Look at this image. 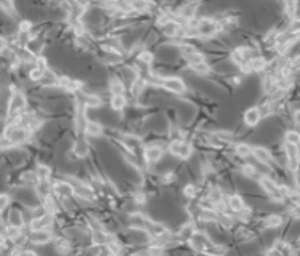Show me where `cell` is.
<instances>
[{"instance_id": "obj_21", "label": "cell", "mask_w": 300, "mask_h": 256, "mask_svg": "<svg viewBox=\"0 0 300 256\" xmlns=\"http://www.w3.org/2000/svg\"><path fill=\"white\" fill-rule=\"evenodd\" d=\"M197 5H199V4H186L183 8H181V10H180V16H181V18H183L185 21H193L194 20V16H196V10H197Z\"/></svg>"}, {"instance_id": "obj_1", "label": "cell", "mask_w": 300, "mask_h": 256, "mask_svg": "<svg viewBox=\"0 0 300 256\" xmlns=\"http://www.w3.org/2000/svg\"><path fill=\"white\" fill-rule=\"evenodd\" d=\"M222 28H223L222 22H218L212 18H204V20H199V22H197L196 34L201 38H210V37H214L218 30H222Z\"/></svg>"}, {"instance_id": "obj_49", "label": "cell", "mask_w": 300, "mask_h": 256, "mask_svg": "<svg viewBox=\"0 0 300 256\" xmlns=\"http://www.w3.org/2000/svg\"><path fill=\"white\" fill-rule=\"evenodd\" d=\"M0 6H2V10H4L5 13L15 14V6H13L12 2H9V0H2V2H0Z\"/></svg>"}, {"instance_id": "obj_19", "label": "cell", "mask_w": 300, "mask_h": 256, "mask_svg": "<svg viewBox=\"0 0 300 256\" xmlns=\"http://www.w3.org/2000/svg\"><path fill=\"white\" fill-rule=\"evenodd\" d=\"M162 28V32L167 37H178V34H180V30H181V26H180V22L178 21H175V20H169L167 22L164 24V26H161Z\"/></svg>"}, {"instance_id": "obj_44", "label": "cell", "mask_w": 300, "mask_h": 256, "mask_svg": "<svg viewBox=\"0 0 300 256\" xmlns=\"http://www.w3.org/2000/svg\"><path fill=\"white\" fill-rule=\"evenodd\" d=\"M214 134H215L217 138H218L220 141H222L223 144H225V142L233 141V138H234L233 133H231V132H228V130H218V132H215Z\"/></svg>"}, {"instance_id": "obj_12", "label": "cell", "mask_w": 300, "mask_h": 256, "mask_svg": "<svg viewBox=\"0 0 300 256\" xmlns=\"http://www.w3.org/2000/svg\"><path fill=\"white\" fill-rule=\"evenodd\" d=\"M53 192L57 196H60L61 198H69L71 196H74V186L71 184L68 180L65 181H58L53 184Z\"/></svg>"}, {"instance_id": "obj_5", "label": "cell", "mask_w": 300, "mask_h": 256, "mask_svg": "<svg viewBox=\"0 0 300 256\" xmlns=\"http://www.w3.org/2000/svg\"><path fill=\"white\" fill-rule=\"evenodd\" d=\"M26 96L23 94L21 92H13L12 98H10V102H9V116L10 117H18L20 114H23V110L26 109Z\"/></svg>"}, {"instance_id": "obj_56", "label": "cell", "mask_w": 300, "mask_h": 256, "mask_svg": "<svg viewBox=\"0 0 300 256\" xmlns=\"http://www.w3.org/2000/svg\"><path fill=\"white\" fill-rule=\"evenodd\" d=\"M294 122L300 126V109H297V110L294 112Z\"/></svg>"}, {"instance_id": "obj_18", "label": "cell", "mask_w": 300, "mask_h": 256, "mask_svg": "<svg viewBox=\"0 0 300 256\" xmlns=\"http://www.w3.org/2000/svg\"><path fill=\"white\" fill-rule=\"evenodd\" d=\"M90 240L93 245H108L113 237L106 230H90Z\"/></svg>"}, {"instance_id": "obj_53", "label": "cell", "mask_w": 300, "mask_h": 256, "mask_svg": "<svg viewBox=\"0 0 300 256\" xmlns=\"http://www.w3.org/2000/svg\"><path fill=\"white\" fill-rule=\"evenodd\" d=\"M265 256H284V254L276 246H273V248H270V250L265 252Z\"/></svg>"}, {"instance_id": "obj_52", "label": "cell", "mask_w": 300, "mask_h": 256, "mask_svg": "<svg viewBox=\"0 0 300 256\" xmlns=\"http://www.w3.org/2000/svg\"><path fill=\"white\" fill-rule=\"evenodd\" d=\"M9 204H10V197L9 196H7V194L0 196V210H5V208L9 206Z\"/></svg>"}, {"instance_id": "obj_10", "label": "cell", "mask_w": 300, "mask_h": 256, "mask_svg": "<svg viewBox=\"0 0 300 256\" xmlns=\"http://www.w3.org/2000/svg\"><path fill=\"white\" fill-rule=\"evenodd\" d=\"M53 236L50 230H31L28 236V240L34 245H45L49 244Z\"/></svg>"}, {"instance_id": "obj_43", "label": "cell", "mask_w": 300, "mask_h": 256, "mask_svg": "<svg viewBox=\"0 0 300 256\" xmlns=\"http://www.w3.org/2000/svg\"><path fill=\"white\" fill-rule=\"evenodd\" d=\"M44 76H45V70L39 69L37 66H36L34 69H31V70H29V78L33 80V82H42Z\"/></svg>"}, {"instance_id": "obj_3", "label": "cell", "mask_w": 300, "mask_h": 256, "mask_svg": "<svg viewBox=\"0 0 300 256\" xmlns=\"http://www.w3.org/2000/svg\"><path fill=\"white\" fill-rule=\"evenodd\" d=\"M5 138H9L12 142H13V146H17V144H23V142H26V141H29V138H31V132L28 130V128H25V126H18V125H10L9 128L5 130Z\"/></svg>"}, {"instance_id": "obj_27", "label": "cell", "mask_w": 300, "mask_h": 256, "mask_svg": "<svg viewBox=\"0 0 300 256\" xmlns=\"http://www.w3.org/2000/svg\"><path fill=\"white\" fill-rule=\"evenodd\" d=\"M226 246L225 245H220V244H212L207 250H206V253H202V254H206V256H225L226 254Z\"/></svg>"}, {"instance_id": "obj_48", "label": "cell", "mask_w": 300, "mask_h": 256, "mask_svg": "<svg viewBox=\"0 0 300 256\" xmlns=\"http://www.w3.org/2000/svg\"><path fill=\"white\" fill-rule=\"evenodd\" d=\"M194 72H197V74H207V72L210 70L209 64L207 62H202V64H196V66H189Z\"/></svg>"}, {"instance_id": "obj_24", "label": "cell", "mask_w": 300, "mask_h": 256, "mask_svg": "<svg viewBox=\"0 0 300 256\" xmlns=\"http://www.w3.org/2000/svg\"><path fill=\"white\" fill-rule=\"evenodd\" d=\"M145 86H146V80L143 77H138L135 82L130 85V93H132L133 98H138V96L143 93Z\"/></svg>"}, {"instance_id": "obj_39", "label": "cell", "mask_w": 300, "mask_h": 256, "mask_svg": "<svg viewBox=\"0 0 300 256\" xmlns=\"http://www.w3.org/2000/svg\"><path fill=\"white\" fill-rule=\"evenodd\" d=\"M149 8L148 2H143V0H135V2L130 4V10L132 13H146Z\"/></svg>"}, {"instance_id": "obj_42", "label": "cell", "mask_w": 300, "mask_h": 256, "mask_svg": "<svg viewBox=\"0 0 300 256\" xmlns=\"http://www.w3.org/2000/svg\"><path fill=\"white\" fill-rule=\"evenodd\" d=\"M143 254L145 256H165V248L159 245H149L148 250Z\"/></svg>"}, {"instance_id": "obj_7", "label": "cell", "mask_w": 300, "mask_h": 256, "mask_svg": "<svg viewBox=\"0 0 300 256\" xmlns=\"http://www.w3.org/2000/svg\"><path fill=\"white\" fill-rule=\"evenodd\" d=\"M53 218L55 216L50 213H44L41 216H34L31 221L29 228L31 230H49L53 226Z\"/></svg>"}, {"instance_id": "obj_35", "label": "cell", "mask_w": 300, "mask_h": 256, "mask_svg": "<svg viewBox=\"0 0 300 256\" xmlns=\"http://www.w3.org/2000/svg\"><path fill=\"white\" fill-rule=\"evenodd\" d=\"M23 224H25V221H23V218H21V212L17 210V208H13V210L10 212V226L21 229Z\"/></svg>"}, {"instance_id": "obj_32", "label": "cell", "mask_w": 300, "mask_h": 256, "mask_svg": "<svg viewBox=\"0 0 300 256\" xmlns=\"http://www.w3.org/2000/svg\"><path fill=\"white\" fill-rule=\"evenodd\" d=\"M282 6H284V13H286L287 20L294 21L297 18V8H298L297 2H286Z\"/></svg>"}, {"instance_id": "obj_11", "label": "cell", "mask_w": 300, "mask_h": 256, "mask_svg": "<svg viewBox=\"0 0 300 256\" xmlns=\"http://www.w3.org/2000/svg\"><path fill=\"white\" fill-rule=\"evenodd\" d=\"M252 157H255L258 164L268 165V168H270V166L274 168L273 156H271V152L268 150L266 148H254V154H252Z\"/></svg>"}, {"instance_id": "obj_14", "label": "cell", "mask_w": 300, "mask_h": 256, "mask_svg": "<svg viewBox=\"0 0 300 256\" xmlns=\"http://www.w3.org/2000/svg\"><path fill=\"white\" fill-rule=\"evenodd\" d=\"M262 120V112H260V108H250L244 112V124L247 126H257Z\"/></svg>"}, {"instance_id": "obj_13", "label": "cell", "mask_w": 300, "mask_h": 256, "mask_svg": "<svg viewBox=\"0 0 300 256\" xmlns=\"http://www.w3.org/2000/svg\"><path fill=\"white\" fill-rule=\"evenodd\" d=\"M164 154V149L161 146H157V144H151V146L145 148L143 150V157L148 164H156L157 160H159Z\"/></svg>"}, {"instance_id": "obj_38", "label": "cell", "mask_w": 300, "mask_h": 256, "mask_svg": "<svg viewBox=\"0 0 300 256\" xmlns=\"http://www.w3.org/2000/svg\"><path fill=\"white\" fill-rule=\"evenodd\" d=\"M217 222L222 226L223 229H230L231 226H233V218L228 213H222V212H218V220H217Z\"/></svg>"}, {"instance_id": "obj_41", "label": "cell", "mask_w": 300, "mask_h": 256, "mask_svg": "<svg viewBox=\"0 0 300 256\" xmlns=\"http://www.w3.org/2000/svg\"><path fill=\"white\" fill-rule=\"evenodd\" d=\"M84 104H85V108H98V106H101V98L97 94H85Z\"/></svg>"}, {"instance_id": "obj_37", "label": "cell", "mask_w": 300, "mask_h": 256, "mask_svg": "<svg viewBox=\"0 0 300 256\" xmlns=\"http://www.w3.org/2000/svg\"><path fill=\"white\" fill-rule=\"evenodd\" d=\"M191 154H193V146H191V142H188V141L183 140V142H181V146H180V150H178L177 157H180V158H188V157H191Z\"/></svg>"}, {"instance_id": "obj_40", "label": "cell", "mask_w": 300, "mask_h": 256, "mask_svg": "<svg viewBox=\"0 0 300 256\" xmlns=\"http://www.w3.org/2000/svg\"><path fill=\"white\" fill-rule=\"evenodd\" d=\"M185 60L188 61L189 66H196V64H202V62H206V56H204L202 53H199V52H196V53H193V54L186 56Z\"/></svg>"}, {"instance_id": "obj_45", "label": "cell", "mask_w": 300, "mask_h": 256, "mask_svg": "<svg viewBox=\"0 0 300 256\" xmlns=\"http://www.w3.org/2000/svg\"><path fill=\"white\" fill-rule=\"evenodd\" d=\"M138 61H140L141 64H146V66H149V64H151V62L154 61V54L149 53V52H140Z\"/></svg>"}, {"instance_id": "obj_17", "label": "cell", "mask_w": 300, "mask_h": 256, "mask_svg": "<svg viewBox=\"0 0 300 256\" xmlns=\"http://www.w3.org/2000/svg\"><path fill=\"white\" fill-rule=\"evenodd\" d=\"M196 232V228L193 222H186L185 226H181L180 230L177 232V240H181V242H191V238Z\"/></svg>"}, {"instance_id": "obj_8", "label": "cell", "mask_w": 300, "mask_h": 256, "mask_svg": "<svg viewBox=\"0 0 300 256\" xmlns=\"http://www.w3.org/2000/svg\"><path fill=\"white\" fill-rule=\"evenodd\" d=\"M149 221H151V220H149L148 216L141 214L140 212L138 213H132L129 216V228L132 230H146L148 226H149Z\"/></svg>"}, {"instance_id": "obj_34", "label": "cell", "mask_w": 300, "mask_h": 256, "mask_svg": "<svg viewBox=\"0 0 300 256\" xmlns=\"http://www.w3.org/2000/svg\"><path fill=\"white\" fill-rule=\"evenodd\" d=\"M241 173L246 176V178H249V180H254V178H262L260 176V173H258V170H257V166H254V165H242V168H241Z\"/></svg>"}, {"instance_id": "obj_4", "label": "cell", "mask_w": 300, "mask_h": 256, "mask_svg": "<svg viewBox=\"0 0 300 256\" xmlns=\"http://www.w3.org/2000/svg\"><path fill=\"white\" fill-rule=\"evenodd\" d=\"M284 152H286V162L289 172L297 173V170L300 168V148L294 146V144L284 142Z\"/></svg>"}, {"instance_id": "obj_9", "label": "cell", "mask_w": 300, "mask_h": 256, "mask_svg": "<svg viewBox=\"0 0 300 256\" xmlns=\"http://www.w3.org/2000/svg\"><path fill=\"white\" fill-rule=\"evenodd\" d=\"M162 88H165V90H169L172 93H185L186 92V85L181 78L178 77H169V78H164L162 80Z\"/></svg>"}, {"instance_id": "obj_60", "label": "cell", "mask_w": 300, "mask_h": 256, "mask_svg": "<svg viewBox=\"0 0 300 256\" xmlns=\"http://www.w3.org/2000/svg\"><path fill=\"white\" fill-rule=\"evenodd\" d=\"M108 256H119V254H113V253H109Z\"/></svg>"}, {"instance_id": "obj_51", "label": "cell", "mask_w": 300, "mask_h": 256, "mask_svg": "<svg viewBox=\"0 0 300 256\" xmlns=\"http://www.w3.org/2000/svg\"><path fill=\"white\" fill-rule=\"evenodd\" d=\"M31 28H33V22H31V21H21V22H20V32H25V34H29Z\"/></svg>"}, {"instance_id": "obj_47", "label": "cell", "mask_w": 300, "mask_h": 256, "mask_svg": "<svg viewBox=\"0 0 300 256\" xmlns=\"http://www.w3.org/2000/svg\"><path fill=\"white\" fill-rule=\"evenodd\" d=\"M106 246H108L109 253H113V254H121V252H122L121 244H119V242H116V240H111V242H109Z\"/></svg>"}, {"instance_id": "obj_50", "label": "cell", "mask_w": 300, "mask_h": 256, "mask_svg": "<svg viewBox=\"0 0 300 256\" xmlns=\"http://www.w3.org/2000/svg\"><path fill=\"white\" fill-rule=\"evenodd\" d=\"M196 190H197V189L193 186V184H188V186H185V189H183L185 196H186V197H189V198L196 197Z\"/></svg>"}, {"instance_id": "obj_15", "label": "cell", "mask_w": 300, "mask_h": 256, "mask_svg": "<svg viewBox=\"0 0 300 256\" xmlns=\"http://www.w3.org/2000/svg\"><path fill=\"white\" fill-rule=\"evenodd\" d=\"M90 146L85 140V134H77V141L74 144V154L76 157H87L89 156Z\"/></svg>"}, {"instance_id": "obj_46", "label": "cell", "mask_w": 300, "mask_h": 256, "mask_svg": "<svg viewBox=\"0 0 300 256\" xmlns=\"http://www.w3.org/2000/svg\"><path fill=\"white\" fill-rule=\"evenodd\" d=\"M87 222H89L90 230H105L103 224H101L97 218H93V216H89V218H87Z\"/></svg>"}, {"instance_id": "obj_31", "label": "cell", "mask_w": 300, "mask_h": 256, "mask_svg": "<svg viewBox=\"0 0 300 256\" xmlns=\"http://www.w3.org/2000/svg\"><path fill=\"white\" fill-rule=\"evenodd\" d=\"M125 104H127L125 94H113L111 96V108L114 110H122L125 108Z\"/></svg>"}, {"instance_id": "obj_36", "label": "cell", "mask_w": 300, "mask_h": 256, "mask_svg": "<svg viewBox=\"0 0 300 256\" xmlns=\"http://www.w3.org/2000/svg\"><path fill=\"white\" fill-rule=\"evenodd\" d=\"M36 174H37L39 181H49V178L52 176V170L47 165H37Z\"/></svg>"}, {"instance_id": "obj_30", "label": "cell", "mask_w": 300, "mask_h": 256, "mask_svg": "<svg viewBox=\"0 0 300 256\" xmlns=\"http://www.w3.org/2000/svg\"><path fill=\"white\" fill-rule=\"evenodd\" d=\"M109 90H111L113 94H124L125 86L122 84V80L119 77H113L111 82H109Z\"/></svg>"}, {"instance_id": "obj_22", "label": "cell", "mask_w": 300, "mask_h": 256, "mask_svg": "<svg viewBox=\"0 0 300 256\" xmlns=\"http://www.w3.org/2000/svg\"><path fill=\"white\" fill-rule=\"evenodd\" d=\"M60 86L65 88L68 92H79L81 88V82H77L74 78H69V77H60Z\"/></svg>"}, {"instance_id": "obj_26", "label": "cell", "mask_w": 300, "mask_h": 256, "mask_svg": "<svg viewBox=\"0 0 300 256\" xmlns=\"http://www.w3.org/2000/svg\"><path fill=\"white\" fill-rule=\"evenodd\" d=\"M55 250H57L61 256H66L71 252V242L66 238H57L55 240Z\"/></svg>"}, {"instance_id": "obj_54", "label": "cell", "mask_w": 300, "mask_h": 256, "mask_svg": "<svg viewBox=\"0 0 300 256\" xmlns=\"http://www.w3.org/2000/svg\"><path fill=\"white\" fill-rule=\"evenodd\" d=\"M162 180H164V182H172L173 180H175V174H173L172 172L164 173V174H162Z\"/></svg>"}, {"instance_id": "obj_23", "label": "cell", "mask_w": 300, "mask_h": 256, "mask_svg": "<svg viewBox=\"0 0 300 256\" xmlns=\"http://www.w3.org/2000/svg\"><path fill=\"white\" fill-rule=\"evenodd\" d=\"M85 134L87 136H92V138H98V136L103 134V126H101L98 122H92V120H89V124H87Z\"/></svg>"}, {"instance_id": "obj_2", "label": "cell", "mask_w": 300, "mask_h": 256, "mask_svg": "<svg viewBox=\"0 0 300 256\" xmlns=\"http://www.w3.org/2000/svg\"><path fill=\"white\" fill-rule=\"evenodd\" d=\"M260 186L266 192V196L270 197L274 202H284V196L281 192V186L276 182L270 174H262V178L258 180Z\"/></svg>"}, {"instance_id": "obj_29", "label": "cell", "mask_w": 300, "mask_h": 256, "mask_svg": "<svg viewBox=\"0 0 300 256\" xmlns=\"http://www.w3.org/2000/svg\"><path fill=\"white\" fill-rule=\"evenodd\" d=\"M234 152L242 158H249V157H252V154H254V148H250L249 144L241 142L234 148Z\"/></svg>"}, {"instance_id": "obj_58", "label": "cell", "mask_w": 300, "mask_h": 256, "mask_svg": "<svg viewBox=\"0 0 300 256\" xmlns=\"http://www.w3.org/2000/svg\"><path fill=\"white\" fill-rule=\"evenodd\" d=\"M25 256H39V254L34 252H25Z\"/></svg>"}, {"instance_id": "obj_28", "label": "cell", "mask_w": 300, "mask_h": 256, "mask_svg": "<svg viewBox=\"0 0 300 256\" xmlns=\"http://www.w3.org/2000/svg\"><path fill=\"white\" fill-rule=\"evenodd\" d=\"M250 66H252V72H262L266 69L268 62L263 56H254V58L250 60Z\"/></svg>"}, {"instance_id": "obj_6", "label": "cell", "mask_w": 300, "mask_h": 256, "mask_svg": "<svg viewBox=\"0 0 300 256\" xmlns=\"http://www.w3.org/2000/svg\"><path fill=\"white\" fill-rule=\"evenodd\" d=\"M68 181L74 186V196L82 200H95V190L82 181H77L76 178H68Z\"/></svg>"}, {"instance_id": "obj_59", "label": "cell", "mask_w": 300, "mask_h": 256, "mask_svg": "<svg viewBox=\"0 0 300 256\" xmlns=\"http://www.w3.org/2000/svg\"><path fill=\"white\" fill-rule=\"evenodd\" d=\"M132 256H145L143 253H137V254H132Z\"/></svg>"}, {"instance_id": "obj_55", "label": "cell", "mask_w": 300, "mask_h": 256, "mask_svg": "<svg viewBox=\"0 0 300 256\" xmlns=\"http://www.w3.org/2000/svg\"><path fill=\"white\" fill-rule=\"evenodd\" d=\"M9 148H15V146H13V142H12L9 138H5V136H4V140H2V149H9Z\"/></svg>"}, {"instance_id": "obj_20", "label": "cell", "mask_w": 300, "mask_h": 256, "mask_svg": "<svg viewBox=\"0 0 300 256\" xmlns=\"http://www.w3.org/2000/svg\"><path fill=\"white\" fill-rule=\"evenodd\" d=\"M282 222H284V216L274 213V214H268L263 220V226L266 229H278V228L282 226Z\"/></svg>"}, {"instance_id": "obj_16", "label": "cell", "mask_w": 300, "mask_h": 256, "mask_svg": "<svg viewBox=\"0 0 300 256\" xmlns=\"http://www.w3.org/2000/svg\"><path fill=\"white\" fill-rule=\"evenodd\" d=\"M228 208H230V212L239 214V213H242L244 210H246L247 205H246V202H244V198L241 196L234 194V196H231L230 198H228Z\"/></svg>"}, {"instance_id": "obj_57", "label": "cell", "mask_w": 300, "mask_h": 256, "mask_svg": "<svg viewBox=\"0 0 300 256\" xmlns=\"http://www.w3.org/2000/svg\"><path fill=\"white\" fill-rule=\"evenodd\" d=\"M290 245H292V248H294V252H298V250H300V237L295 240L294 244H290Z\"/></svg>"}, {"instance_id": "obj_33", "label": "cell", "mask_w": 300, "mask_h": 256, "mask_svg": "<svg viewBox=\"0 0 300 256\" xmlns=\"http://www.w3.org/2000/svg\"><path fill=\"white\" fill-rule=\"evenodd\" d=\"M284 142L287 144H294V146L300 148V133L295 130H287L284 133Z\"/></svg>"}, {"instance_id": "obj_25", "label": "cell", "mask_w": 300, "mask_h": 256, "mask_svg": "<svg viewBox=\"0 0 300 256\" xmlns=\"http://www.w3.org/2000/svg\"><path fill=\"white\" fill-rule=\"evenodd\" d=\"M44 208H45V213H50V214H57V212H58V204H57V200H55V197L50 194V196H47V197H44Z\"/></svg>"}]
</instances>
